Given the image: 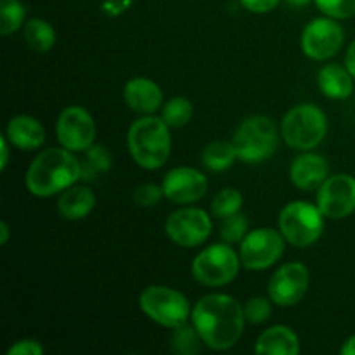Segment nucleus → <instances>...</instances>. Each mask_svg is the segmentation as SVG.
Returning a JSON list of instances; mask_svg holds the SVG:
<instances>
[{
  "instance_id": "obj_21",
  "label": "nucleus",
  "mask_w": 355,
  "mask_h": 355,
  "mask_svg": "<svg viewBox=\"0 0 355 355\" xmlns=\"http://www.w3.org/2000/svg\"><path fill=\"white\" fill-rule=\"evenodd\" d=\"M354 76L349 69L338 64H326L318 73V85L321 92L329 99L342 101L352 96Z\"/></svg>"
},
{
  "instance_id": "obj_17",
  "label": "nucleus",
  "mask_w": 355,
  "mask_h": 355,
  "mask_svg": "<svg viewBox=\"0 0 355 355\" xmlns=\"http://www.w3.org/2000/svg\"><path fill=\"white\" fill-rule=\"evenodd\" d=\"M123 99L132 111L141 114H153L163 106L162 89L146 76L128 80L123 89Z\"/></svg>"
},
{
  "instance_id": "obj_16",
  "label": "nucleus",
  "mask_w": 355,
  "mask_h": 355,
  "mask_svg": "<svg viewBox=\"0 0 355 355\" xmlns=\"http://www.w3.org/2000/svg\"><path fill=\"white\" fill-rule=\"evenodd\" d=\"M329 166L324 156L315 155V153H304L298 156L290 168V179L298 189L314 191L324 184L328 179Z\"/></svg>"
},
{
  "instance_id": "obj_7",
  "label": "nucleus",
  "mask_w": 355,
  "mask_h": 355,
  "mask_svg": "<svg viewBox=\"0 0 355 355\" xmlns=\"http://www.w3.org/2000/svg\"><path fill=\"white\" fill-rule=\"evenodd\" d=\"M142 312L165 328H179L191 319L193 309L180 291L168 286H148L139 297Z\"/></svg>"
},
{
  "instance_id": "obj_31",
  "label": "nucleus",
  "mask_w": 355,
  "mask_h": 355,
  "mask_svg": "<svg viewBox=\"0 0 355 355\" xmlns=\"http://www.w3.org/2000/svg\"><path fill=\"white\" fill-rule=\"evenodd\" d=\"M245 311L246 322H252V324H260V322H266L267 319L272 314V307H270V302L263 297H253L252 300L246 302V305L243 307Z\"/></svg>"
},
{
  "instance_id": "obj_2",
  "label": "nucleus",
  "mask_w": 355,
  "mask_h": 355,
  "mask_svg": "<svg viewBox=\"0 0 355 355\" xmlns=\"http://www.w3.org/2000/svg\"><path fill=\"white\" fill-rule=\"evenodd\" d=\"M78 179H82V163L73 151L52 148L31 162L24 182L33 196L49 198L71 187Z\"/></svg>"
},
{
  "instance_id": "obj_12",
  "label": "nucleus",
  "mask_w": 355,
  "mask_h": 355,
  "mask_svg": "<svg viewBox=\"0 0 355 355\" xmlns=\"http://www.w3.org/2000/svg\"><path fill=\"white\" fill-rule=\"evenodd\" d=\"M55 134L62 148L73 153L87 151L96 141V121L83 107L69 106L59 114Z\"/></svg>"
},
{
  "instance_id": "obj_10",
  "label": "nucleus",
  "mask_w": 355,
  "mask_h": 355,
  "mask_svg": "<svg viewBox=\"0 0 355 355\" xmlns=\"http://www.w3.org/2000/svg\"><path fill=\"white\" fill-rule=\"evenodd\" d=\"M345 42V31L333 17H318L305 26L300 45L307 58L326 61L338 54Z\"/></svg>"
},
{
  "instance_id": "obj_20",
  "label": "nucleus",
  "mask_w": 355,
  "mask_h": 355,
  "mask_svg": "<svg viewBox=\"0 0 355 355\" xmlns=\"http://www.w3.org/2000/svg\"><path fill=\"white\" fill-rule=\"evenodd\" d=\"M96 207V194L87 186H75L64 189L58 200V210L66 220H82Z\"/></svg>"
},
{
  "instance_id": "obj_22",
  "label": "nucleus",
  "mask_w": 355,
  "mask_h": 355,
  "mask_svg": "<svg viewBox=\"0 0 355 355\" xmlns=\"http://www.w3.org/2000/svg\"><path fill=\"white\" fill-rule=\"evenodd\" d=\"M238 153L232 141H214L205 146L201 162L211 172H224L234 165Z\"/></svg>"
},
{
  "instance_id": "obj_32",
  "label": "nucleus",
  "mask_w": 355,
  "mask_h": 355,
  "mask_svg": "<svg viewBox=\"0 0 355 355\" xmlns=\"http://www.w3.org/2000/svg\"><path fill=\"white\" fill-rule=\"evenodd\" d=\"M165 196L162 186H156V184H142L135 189L134 193V201L139 207H155L162 201V198Z\"/></svg>"
},
{
  "instance_id": "obj_24",
  "label": "nucleus",
  "mask_w": 355,
  "mask_h": 355,
  "mask_svg": "<svg viewBox=\"0 0 355 355\" xmlns=\"http://www.w3.org/2000/svg\"><path fill=\"white\" fill-rule=\"evenodd\" d=\"M194 114V106L187 97H172L163 104L162 120L170 128H180L191 121Z\"/></svg>"
},
{
  "instance_id": "obj_26",
  "label": "nucleus",
  "mask_w": 355,
  "mask_h": 355,
  "mask_svg": "<svg viewBox=\"0 0 355 355\" xmlns=\"http://www.w3.org/2000/svg\"><path fill=\"white\" fill-rule=\"evenodd\" d=\"M23 3L19 0H0V33L3 37L14 33L24 24Z\"/></svg>"
},
{
  "instance_id": "obj_34",
  "label": "nucleus",
  "mask_w": 355,
  "mask_h": 355,
  "mask_svg": "<svg viewBox=\"0 0 355 355\" xmlns=\"http://www.w3.org/2000/svg\"><path fill=\"white\" fill-rule=\"evenodd\" d=\"M241 6L245 7L246 10L255 14H263V12H270L277 7L279 0H239Z\"/></svg>"
},
{
  "instance_id": "obj_13",
  "label": "nucleus",
  "mask_w": 355,
  "mask_h": 355,
  "mask_svg": "<svg viewBox=\"0 0 355 355\" xmlns=\"http://www.w3.org/2000/svg\"><path fill=\"white\" fill-rule=\"evenodd\" d=\"M311 276L309 269L300 262H290L281 266L269 281V297L281 307H293L304 300L309 290Z\"/></svg>"
},
{
  "instance_id": "obj_19",
  "label": "nucleus",
  "mask_w": 355,
  "mask_h": 355,
  "mask_svg": "<svg viewBox=\"0 0 355 355\" xmlns=\"http://www.w3.org/2000/svg\"><path fill=\"white\" fill-rule=\"evenodd\" d=\"M255 352L260 355H298L300 342L288 326L277 324L266 329L255 343Z\"/></svg>"
},
{
  "instance_id": "obj_28",
  "label": "nucleus",
  "mask_w": 355,
  "mask_h": 355,
  "mask_svg": "<svg viewBox=\"0 0 355 355\" xmlns=\"http://www.w3.org/2000/svg\"><path fill=\"white\" fill-rule=\"evenodd\" d=\"M111 168V155L104 146H90L87 149V162L82 165V179H92L99 172Z\"/></svg>"
},
{
  "instance_id": "obj_14",
  "label": "nucleus",
  "mask_w": 355,
  "mask_h": 355,
  "mask_svg": "<svg viewBox=\"0 0 355 355\" xmlns=\"http://www.w3.org/2000/svg\"><path fill=\"white\" fill-rule=\"evenodd\" d=\"M318 207L324 217L340 220L355 211V179L347 173L328 177L318 193Z\"/></svg>"
},
{
  "instance_id": "obj_18",
  "label": "nucleus",
  "mask_w": 355,
  "mask_h": 355,
  "mask_svg": "<svg viewBox=\"0 0 355 355\" xmlns=\"http://www.w3.org/2000/svg\"><path fill=\"white\" fill-rule=\"evenodd\" d=\"M6 135L12 146L23 151H33L40 148L45 141V130L40 121L28 114L14 116L7 123Z\"/></svg>"
},
{
  "instance_id": "obj_4",
  "label": "nucleus",
  "mask_w": 355,
  "mask_h": 355,
  "mask_svg": "<svg viewBox=\"0 0 355 355\" xmlns=\"http://www.w3.org/2000/svg\"><path fill=\"white\" fill-rule=\"evenodd\" d=\"M328 120L314 104H300L286 113L281 121V135L290 148L311 151L324 139Z\"/></svg>"
},
{
  "instance_id": "obj_1",
  "label": "nucleus",
  "mask_w": 355,
  "mask_h": 355,
  "mask_svg": "<svg viewBox=\"0 0 355 355\" xmlns=\"http://www.w3.org/2000/svg\"><path fill=\"white\" fill-rule=\"evenodd\" d=\"M191 322L205 345L214 350H229L241 338L246 318L238 300L229 295L214 293L194 305Z\"/></svg>"
},
{
  "instance_id": "obj_37",
  "label": "nucleus",
  "mask_w": 355,
  "mask_h": 355,
  "mask_svg": "<svg viewBox=\"0 0 355 355\" xmlns=\"http://www.w3.org/2000/svg\"><path fill=\"white\" fill-rule=\"evenodd\" d=\"M340 352H342V355H355V335L350 336V338L343 343Z\"/></svg>"
},
{
  "instance_id": "obj_5",
  "label": "nucleus",
  "mask_w": 355,
  "mask_h": 355,
  "mask_svg": "<svg viewBox=\"0 0 355 355\" xmlns=\"http://www.w3.org/2000/svg\"><path fill=\"white\" fill-rule=\"evenodd\" d=\"M277 128L270 118L250 116L232 135L238 158L245 163H260L274 155L277 148Z\"/></svg>"
},
{
  "instance_id": "obj_33",
  "label": "nucleus",
  "mask_w": 355,
  "mask_h": 355,
  "mask_svg": "<svg viewBox=\"0 0 355 355\" xmlns=\"http://www.w3.org/2000/svg\"><path fill=\"white\" fill-rule=\"evenodd\" d=\"M45 352L44 347L37 342V340H19L14 345L9 347L7 355H42Z\"/></svg>"
},
{
  "instance_id": "obj_29",
  "label": "nucleus",
  "mask_w": 355,
  "mask_h": 355,
  "mask_svg": "<svg viewBox=\"0 0 355 355\" xmlns=\"http://www.w3.org/2000/svg\"><path fill=\"white\" fill-rule=\"evenodd\" d=\"M246 234H248V218L243 214L231 215V217L222 220L220 238L225 243H229V245H232V243H241Z\"/></svg>"
},
{
  "instance_id": "obj_3",
  "label": "nucleus",
  "mask_w": 355,
  "mask_h": 355,
  "mask_svg": "<svg viewBox=\"0 0 355 355\" xmlns=\"http://www.w3.org/2000/svg\"><path fill=\"white\" fill-rule=\"evenodd\" d=\"M168 125L162 118H139L128 128V151L139 166L146 170H156L166 163L172 148Z\"/></svg>"
},
{
  "instance_id": "obj_23",
  "label": "nucleus",
  "mask_w": 355,
  "mask_h": 355,
  "mask_svg": "<svg viewBox=\"0 0 355 355\" xmlns=\"http://www.w3.org/2000/svg\"><path fill=\"white\" fill-rule=\"evenodd\" d=\"M23 37L26 44L35 52H40V54L51 51L55 44V30L47 21L40 19V17L28 19L23 24Z\"/></svg>"
},
{
  "instance_id": "obj_27",
  "label": "nucleus",
  "mask_w": 355,
  "mask_h": 355,
  "mask_svg": "<svg viewBox=\"0 0 355 355\" xmlns=\"http://www.w3.org/2000/svg\"><path fill=\"white\" fill-rule=\"evenodd\" d=\"M201 340L200 333L194 328V324H182L179 328L173 329L172 335V349L173 352L182 355H193L201 350Z\"/></svg>"
},
{
  "instance_id": "obj_15",
  "label": "nucleus",
  "mask_w": 355,
  "mask_h": 355,
  "mask_svg": "<svg viewBox=\"0 0 355 355\" xmlns=\"http://www.w3.org/2000/svg\"><path fill=\"white\" fill-rule=\"evenodd\" d=\"M162 187L170 201L187 205L200 201L207 194L208 180L200 170L191 168V166H179L166 173Z\"/></svg>"
},
{
  "instance_id": "obj_25",
  "label": "nucleus",
  "mask_w": 355,
  "mask_h": 355,
  "mask_svg": "<svg viewBox=\"0 0 355 355\" xmlns=\"http://www.w3.org/2000/svg\"><path fill=\"white\" fill-rule=\"evenodd\" d=\"M243 207V196L238 189L234 187H225L220 193L215 194L214 201H211V214L218 217L220 220L236 215L241 211Z\"/></svg>"
},
{
  "instance_id": "obj_11",
  "label": "nucleus",
  "mask_w": 355,
  "mask_h": 355,
  "mask_svg": "<svg viewBox=\"0 0 355 355\" xmlns=\"http://www.w3.org/2000/svg\"><path fill=\"white\" fill-rule=\"evenodd\" d=\"M166 236L182 248L203 245L211 234V220L201 208H180L165 222Z\"/></svg>"
},
{
  "instance_id": "obj_9",
  "label": "nucleus",
  "mask_w": 355,
  "mask_h": 355,
  "mask_svg": "<svg viewBox=\"0 0 355 355\" xmlns=\"http://www.w3.org/2000/svg\"><path fill=\"white\" fill-rule=\"evenodd\" d=\"M284 236L276 229L260 227L248 232L239 246V257L245 269L263 270L272 267L284 253Z\"/></svg>"
},
{
  "instance_id": "obj_8",
  "label": "nucleus",
  "mask_w": 355,
  "mask_h": 355,
  "mask_svg": "<svg viewBox=\"0 0 355 355\" xmlns=\"http://www.w3.org/2000/svg\"><path fill=\"white\" fill-rule=\"evenodd\" d=\"M241 257L229 243L211 245L205 248L193 262V276L198 283L208 288L225 286L239 274Z\"/></svg>"
},
{
  "instance_id": "obj_36",
  "label": "nucleus",
  "mask_w": 355,
  "mask_h": 355,
  "mask_svg": "<svg viewBox=\"0 0 355 355\" xmlns=\"http://www.w3.org/2000/svg\"><path fill=\"white\" fill-rule=\"evenodd\" d=\"M345 68L349 69L350 75L355 78V40L349 45V51H347L345 55Z\"/></svg>"
},
{
  "instance_id": "obj_39",
  "label": "nucleus",
  "mask_w": 355,
  "mask_h": 355,
  "mask_svg": "<svg viewBox=\"0 0 355 355\" xmlns=\"http://www.w3.org/2000/svg\"><path fill=\"white\" fill-rule=\"evenodd\" d=\"M284 2H286L288 6H293V7H304V6H307V3H311L312 0H284Z\"/></svg>"
},
{
  "instance_id": "obj_30",
  "label": "nucleus",
  "mask_w": 355,
  "mask_h": 355,
  "mask_svg": "<svg viewBox=\"0 0 355 355\" xmlns=\"http://www.w3.org/2000/svg\"><path fill=\"white\" fill-rule=\"evenodd\" d=\"M322 14L333 19H349L355 16V0H314Z\"/></svg>"
},
{
  "instance_id": "obj_6",
  "label": "nucleus",
  "mask_w": 355,
  "mask_h": 355,
  "mask_svg": "<svg viewBox=\"0 0 355 355\" xmlns=\"http://www.w3.org/2000/svg\"><path fill=\"white\" fill-rule=\"evenodd\" d=\"M324 229V214L318 205L293 201L279 214V231L288 243L297 248L314 245Z\"/></svg>"
},
{
  "instance_id": "obj_38",
  "label": "nucleus",
  "mask_w": 355,
  "mask_h": 355,
  "mask_svg": "<svg viewBox=\"0 0 355 355\" xmlns=\"http://www.w3.org/2000/svg\"><path fill=\"white\" fill-rule=\"evenodd\" d=\"M7 241H9V225L2 222L0 224V245H7Z\"/></svg>"
},
{
  "instance_id": "obj_35",
  "label": "nucleus",
  "mask_w": 355,
  "mask_h": 355,
  "mask_svg": "<svg viewBox=\"0 0 355 355\" xmlns=\"http://www.w3.org/2000/svg\"><path fill=\"white\" fill-rule=\"evenodd\" d=\"M9 139L7 135L3 134L0 137V151H2V158H0V170H6L7 168V163H9Z\"/></svg>"
}]
</instances>
